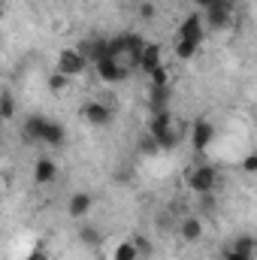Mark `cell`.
Instances as JSON below:
<instances>
[{"label": "cell", "mask_w": 257, "mask_h": 260, "mask_svg": "<svg viewBox=\"0 0 257 260\" xmlns=\"http://www.w3.org/2000/svg\"><path fill=\"white\" fill-rule=\"evenodd\" d=\"M188 127H191V124H182V121H176L170 109H160V112H154V115H151L148 136L154 139L157 151H173V148H179V145L185 142Z\"/></svg>", "instance_id": "1"}, {"label": "cell", "mask_w": 257, "mask_h": 260, "mask_svg": "<svg viewBox=\"0 0 257 260\" xmlns=\"http://www.w3.org/2000/svg\"><path fill=\"white\" fill-rule=\"evenodd\" d=\"M203 24H206V30H227V27H233V0H215L212 6H206Z\"/></svg>", "instance_id": "2"}, {"label": "cell", "mask_w": 257, "mask_h": 260, "mask_svg": "<svg viewBox=\"0 0 257 260\" xmlns=\"http://www.w3.org/2000/svg\"><path fill=\"white\" fill-rule=\"evenodd\" d=\"M218 179H221V173H218L215 164H200L188 173V188L194 194H209V191H215Z\"/></svg>", "instance_id": "3"}, {"label": "cell", "mask_w": 257, "mask_h": 260, "mask_svg": "<svg viewBox=\"0 0 257 260\" xmlns=\"http://www.w3.org/2000/svg\"><path fill=\"white\" fill-rule=\"evenodd\" d=\"M85 70H88V61L82 58L79 49H61V52H58L55 73H61V76H67V79H79Z\"/></svg>", "instance_id": "4"}, {"label": "cell", "mask_w": 257, "mask_h": 260, "mask_svg": "<svg viewBox=\"0 0 257 260\" xmlns=\"http://www.w3.org/2000/svg\"><path fill=\"white\" fill-rule=\"evenodd\" d=\"M188 139H191V148L197 154H203L209 145H212V139H215V124L209 121V118H200V121H194L191 127H188Z\"/></svg>", "instance_id": "5"}, {"label": "cell", "mask_w": 257, "mask_h": 260, "mask_svg": "<svg viewBox=\"0 0 257 260\" xmlns=\"http://www.w3.org/2000/svg\"><path fill=\"white\" fill-rule=\"evenodd\" d=\"M79 115H82V121H88L91 127H106V124L115 118L112 106H109V103H100V100H91V103H85Z\"/></svg>", "instance_id": "6"}, {"label": "cell", "mask_w": 257, "mask_h": 260, "mask_svg": "<svg viewBox=\"0 0 257 260\" xmlns=\"http://www.w3.org/2000/svg\"><path fill=\"white\" fill-rule=\"evenodd\" d=\"M94 70H97V76L103 79V82H112V85H118V82H127L130 79V67H124L121 61H112V58H100L97 64H94Z\"/></svg>", "instance_id": "7"}, {"label": "cell", "mask_w": 257, "mask_h": 260, "mask_svg": "<svg viewBox=\"0 0 257 260\" xmlns=\"http://www.w3.org/2000/svg\"><path fill=\"white\" fill-rule=\"evenodd\" d=\"M206 24H203V15L200 12H191L182 24H179V40H191V43H200L203 46V40H206Z\"/></svg>", "instance_id": "8"}, {"label": "cell", "mask_w": 257, "mask_h": 260, "mask_svg": "<svg viewBox=\"0 0 257 260\" xmlns=\"http://www.w3.org/2000/svg\"><path fill=\"white\" fill-rule=\"evenodd\" d=\"M91 209H94V197L88 194V191H76V194L67 200V215H70V218H76V221L88 218V215H91Z\"/></svg>", "instance_id": "9"}, {"label": "cell", "mask_w": 257, "mask_h": 260, "mask_svg": "<svg viewBox=\"0 0 257 260\" xmlns=\"http://www.w3.org/2000/svg\"><path fill=\"white\" fill-rule=\"evenodd\" d=\"M79 52H82V58H85L88 64H97L100 58H106V37H88V40L79 46Z\"/></svg>", "instance_id": "10"}, {"label": "cell", "mask_w": 257, "mask_h": 260, "mask_svg": "<svg viewBox=\"0 0 257 260\" xmlns=\"http://www.w3.org/2000/svg\"><path fill=\"white\" fill-rule=\"evenodd\" d=\"M58 179V164L52 157H37L34 164V182L37 185H52Z\"/></svg>", "instance_id": "11"}, {"label": "cell", "mask_w": 257, "mask_h": 260, "mask_svg": "<svg viewBox=\"0 0 257 260\" xmlns=\"http://www.w3.org/2000/svg\"><path fill=\"white\" fill-rule=\"evenodd\" d=\"M160 64H164V61H160V46L145 43V46H142V52H139V58H136V70L151 73V70H157Z\"/></svg>", "instance_id": "12"}, {"label": "cell", "mask_w": 257, "mask_h": 260, "mask_svg": "<svg viewBox=\"0 0 257 260\" xmlns=\"http://www.w3.org/2000/svg\"><path fill=\"white\" fill-rule=\"evenodd\" d=\"M64 139H67V130L64 124H58V121H46V127H43V136H40V142L43 145H49V148H58V145H64Z\"/></svg>", "instance_id": "13"}, {"label": "cell", "mask_w": 257, "mask_h": 260, "mask_svg": "<svg viewBox=\"0 0 257 260\" xmlns=\"http://www.w3.org/2000/svg\"><path fill=\"white\" fill-rule=\"evenodd\" d=\"M46 121H49L46 115H27V118H24V124H21V136H24L27 142H40Z\"/></svg>", "instance_id": "14"}, {"label": "cell", "mask_w": 257, "mask_h": 260, "mask_svg": "<svg viewBox=\"0 0 257 260\" xmlns=\"http://www.w3.org/2000/svg\"><path fill=\"white\" fill-rule=\"evenodd\" d=\"M179 236H182L185 242H197V239L203 236V221H200L197 215L182 218V224H179Z\"/></svg>", "instance_id": "15"}, {"label": "cell", "mask_w": 257, "mask_h": 260, "mask_svg": "<svg viewBox=\"0 0 257 260\" xmlns=\"http://www.w3.org/2000/svg\"><path fill=\"white\" fill-rule=\"evenodd\" d=\"M12 118H15V94L0 91V121H12Z\"/></svg>", "instance_id": "16"}, {"label": "cell", "mask_w": 257, "mask_h": 260, "mask_svg": "<svg viewBox=\"0 0 257 260\" xmlns=\"http://www.w3.org/2000/svg\"><path fill=\"white\" fill-rule=\"evenodd\" d=\"M197 52H200V43H191V40H176V58H179V61H191Z\"/></svg>", "instance_id": "17"}, {"label": "cell", "mask_w": 257, "mask_h": 260, "mask_svg": "<svg viewBox=\"0 0 257 260\" xmlns=\"http://www.w3.org/2000/svg\"><path fill=\"white\" fill-rule=\"evenodd\" d=\"M233 251H239V254H248V257H254V248H257V242H254V236H236L233 239V245H230Z\"/></svg>", "instance_id": "18"}, {"label": "cell", "mask_w": 257, "mask_h": 260, "mask_svg": "<svg viewBox=\"0 0 257 260\" xmlns=\"http://www.w3.org/2000/svg\"><path fill=\"white\" fill-rule=\"evenodd\" d=\"M148 76H151V88H170V70L164 64L157 67V70H151Z\"/></svg>", "instance_id": "19"}, {"label": "cell", "mask_w": 257, "mask_h": 260, "mask_svg": "<svg viewBox=\"0 0 257 260\" xmlns=\"http://www.w3.org/2000/svg\"><path fill=\"white\" fill-rule=\"evenodd\" d=\"M112 260H139V254H136L133 242H121V245L112 251Z\"/></svg>", "instance_id": "20"}, {"label": "cell", "mask_w": 257, "mask_h": 260, "mask_svg": "<svg viewBox=\"0 0 257 260\" xmlns=\"http://www.w3.org/2000/svg\"><path fill=\"white\" fill-rule=\"evenodd\" d=\"M49 88H52L55 94H61V91H67V88H70V79H67V76H61V73H52V76H49Z\"/></svg>", "instance_id": "21"}, {"label": "cell", "mask_w": 257, "mask_h": 260, "mask_svg": "<svg viewBox=\"0 0 257 260\" xmlns=\"http://www.w3.org/2000/svg\"><path fill=\"white\" fill-rule=\"evenodd\" d=\"M130 242H133V248H136V254H139V257H148V254H151V242H148L145 236H133Z\"/></svg>", "instance_id": "22"}, {"label": "cell", "mask_w": 257, "mask_h": 260, "mask_svg": "<svg viewBox=\"0 0 257 260\" xmlns=\"http://www.w3.org/2000/svg\"><path fill=\"white\" fill-rule=\"evenodd\" d=\"M79 239H82L85 245H97V242H100V233H97L94 227H82V230H79Z\"/></svg>", "instance_id": "23"}, {"label": "cell", "mask_w": 257, "mask_h": 260, "mask_svg": "<svg viewBox=\"0 0 257 260\" xmlns=\"http://www.w3.org/2000/svg\"><path fill=\"white\" fill-rule=\"evenodd\" d=\"M154 9H157V6H154L151 0H142V3H139V18L151 21V18H154Z\"/></svg>", "instance_id": "24"}, {"label": "cell", "mask_w": 257, "mask_h": 260, "mask_svg": "<svg viewBox=\"0 0 257 260\" xmlns=\"http://www.w3.org/2000/svg\"><path fill=\"white\" fill-rule=\"evenodd\" d=\"M139 148H142L145 154H157V145H154V139H151V136H145V139L139 142Z\"/></svg>", "instance_id": "25"}, {"label": "cell", "mask_w": 257, "mask_h": 260, "mask_svg": "<svg viewBox=\"0 0 257 260\" xmlns=\"http://www.w3.org/2000/svg\"><path fill=\"white\" fill-rule=\"evenodd\" d=\"M242 170H245V173H254L257 170V154H248V157L242 160Z\"/></svg>", "instance_id": "26"}, {"label": "cell", "mask_w": 257, "mask_h": 260, "mask_svg": "<svg viewBox=\"0 0 257 260\" xmlns=\"http://www.w3.org/2000/svg\"><path fill=\"white\" fill-rule=\"evenodd\" d=\"M27 260H52V257H49V251H46V248H34V251L27 254Z\"/></svg>", "instance_id": "27"}, {"label": "cell", "mask_w": 257, "mask_h": 260, "mask_svg": "<svg viewBox=\"0 0 257 260\" xmlns=\"http://www.w3.org/2000/svg\"><path fill=\"white\" fill-rule=\"evenodd\" d=\"M224 260H254V257H248V254H239V251H224Z\"/></svg>", "instance_id": "28"}, {"label": "cell", "mask_w": 257, "mask_h": 260, "mask_svg": "<svg viewBox=\"0 0 257 260\" xmlns=\"http://www.w3.org/2000/svg\"><path fill=\"white\" fill-rule=\"evenodd\" d=\"M191 3H197V6H203V9H206V6H212L215 0H191Z\"/></svg>", "instance_id": "29"}, {"label": "cell", "mask_w": 257, "mask_h": 260, "mask_svg": "<svg viewBox=\"0 0 257 260\" xmlns=\"http://www.w3.org/2000/svg\"><path fill=\"white\" fill-rule=\"evenodd\" d=\"M0 12H3V3H0Z\"/></svg>", "instance_id": "30"}, {"label": "cell", "mask_w": 257, "mask_h": 260, "mask_svg": "<svg viewBox=\"0 0 257 260\" xmlns=\"http://www.w3.org/2000/svg\"><path fill=\"white\" fill-rule=\"evenodd\" d=\"M0 191H3V182H0Z\"/></svg>", "instance_id": "31"}, {"label": "cell", "mask_w": 257, "mask_h": 260, "mask_svg": "<svg viewBox=\"0 0 257 260\" xmlns=\"http://www.w3.org/2000/svg\"><path fill=\"white\" fill-rule=\"evenodd\" d=\"M0 148H3V142H0Z\"/></svg>", "instance_id": "32"}]
</instances>
